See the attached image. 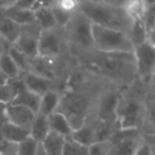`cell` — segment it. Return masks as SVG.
Listing matches in <instances>:
<instances>
[{"label":"cell","instance_id":"cell-1","mask_svg":"<svg viewBox=\"0 0 155 155\" xmlns=\"http://www.w3.org/2000/svg\"><path fill=\"white\" fill-rule=\"evenodd\" d=\"M124 2H78L77 10L83 14L89 21L96 26L118 30L127 34L133 20L125 12Z\"/></svg>","mask_w":155,"mask_h":155},{"label":"cell","instance_id":"cell-2","mask_svg":"<svg viewBox=\"0 0 155 155\" xmlns=\"http://www.w3.org/2000/svg\"><path fill=\"white\" fill-rule=\"evenodd\" d=\"M94 48L105 54L110 53H132L134 46L127 33L118 30L103 28L93 25Z\"/></svg>","mask_w":155,"mask_h":155},{"label":"cell","instance_id":"cell-3","mask_svg":"<svg viewBox=\"0 0 155 155\" xmlns=\"http://www.w3.org/2000/svg\"><path fill=\"white\" fill-rule=\"evenodd\" d=\"M87 110L88 102L83 96L75 93H68L61 97L56 112L61 113L68 120L74 131L85 124Z\"/></svg>","mask_w":155,"mask_h":155},{"label":"cell","instance_id":"cell-4","mask_svg":"<svg viewBox=\"0 0 155 155\" xmlns=\"http://www.w3.org/2000/svg\"><path fill=\"white\" fill-rule=\"evenodd\" d=\"M66 27L68 29V34L70 36V39L75 45L87 50L95 49L93 32H91L93 24L81 12L77 10L72 14Z\"/></svg>","mask_w":155,"mask_h":155},{"label":"cell","instance_id":"cell-5","mask_svg":"<svg viewBox=\"0 0 155 155\" xmlns=\"http://www.w3.org/2000/svg\"><path fill=\"white\" fill-rule=\"evenodd\" d=\"M141 142L138 129H118L108 143V155H134Z\"/></svg>","mask_w":155,"mask_h":155},{"label":"cell","instance_id":"cell-6","mask_svg":"<svg viewBox=\"0 0 155 155\" xmlns=\"http://www.w3.org/2000/svg\"><path fill=\"white\" fill-rule=\"evenodd\" d=\"M41 30L35 24L20 27V35L14 47L17 48L30 61L38 56V37Z\"/></svg>","mask_w":155,"mask_h":155},{"label":"cell","instance_id":"cell-7","mask_svg":"<svg viewBox=\"0 0 155 155\" xmlns=\"http://www.w3.org/2000/svg\"><path fill=\"white\" fill-rule=\"evenodd\" d=\"M134 58L139 75L148 80L152 77L155 65L154 46L151 41H146L142 45L134 48Z\"/></svg>","mask_w":155,"mask_h":155},{"label":"cell","instance_id":"cell-8","mask_svg":"<svg viewBox=\"0 0 155 155\" xmlns=\"http://www.w3.org/2000/svg\"><path fill=\"white\" fill-rule=\"evenodd\" d=\"M141 118V107L135 100L119 102L117 108V123L119 129H138Z\"/></svg>","mask_w":155,"mask_h":155},{"label":"cell","instance_id":"cell-9","mask_svg":"<svg viewBox=\"0 0 155 155\" xmlns=\"http://www.w3.org/2000/svg\"><path fill=\"white\" fill-rule=\"evenodd\" d=\"M5 114L7 117V122L18 125L24 129H30L36 114L29 108L22 105L16 104H7L5 108Z\"/></svg>","mask_w":155,"mask_h":155},{"label":"cell","instance_id":"cell-10","mask_svg":"<svg viewBox=\"0 0 155 155\" xmlns=\"http://www.w3.org/2000/svg\"><path fill=\"white\" fill-rule=\"evenodd\" d=\"M61 51V41L53 30L41 31L38 37V56L52 58Z\"/></svg>","mask_w":155,"mask_h":155},{"label":"cell","instance_id":"cell-11","mask_svg":"<svg viewBox=\"0 0 155 155\" xmlns=\"http://www.w3.org/2000/svg\"><path fill=\"white\" fill-rule=\"evenodd\" d=\"M3 14L20 27L35 24L34 12L30 8L22 5L20 2H13V5L3 10Z\"/></svg>","mask_w":155,"mask_h":155},{"label":"cell","instance_id":"cell-12","mask_svg":"<svg viewBox=\"0 0 155 155\" xmlns=\"http://www.w3.org/2000/svg\"><path fill=\"white\" fill-rule=\"evenodd\" d=\"M119 99L115 94H108L101 100L99 105L100 122H117V108H118Z\"/></svg>","mask_w":155,"mask_h":155},{"label":"cell","instance_id":"cell-13","mask_svg":"<svg viewBox=\"0 0 155 155\" xmlns=\"http://www.w3.org/2000/svg\"><path fill=\"white\" fill-rule=\"evenodd\" d=\"M0 134L5 141L12 144H18L30 136V132L28 129H24L10 122L2 123L0 129Z\"/></svg>","mask_w":155,"mask_h":155},{"label":"cell","instance_id":"cell-14","mask_svg":"<svg viewBox=\"0 0 155 155\" xmlns=\"http://www.w3.org/2000/svg\"><path fill=\"white\" fill-rule=\"evenodd\" d=\"M33 12H34L35 25L41 31L54 30V28L56 27V22L54 19L53 13L50 9V5H43L35 9Z\"/></svg>","mask_w":155,"mask_h":155},{"label":"cell","instance_id":"cell-15","mask_svg":"<svg viewBox=\"0 0 155 155\" xmlns=\"http://www.w3.org/2000/svg\"><path fill=\"white\" fill-rule=\"evenodd\" d=\"M20 35V26L8 18L3 14L0 16V38L8 43L14 44Z\"/></svg>","mask_w":155,"mask_h":155},{"label":"cell","instance_id":"cell-16","mask_svg":"<svg viewBox=\"0 0 155 155\" xmlns=\"http://www.w3.org/2000/svg\"><path fill=\"white\" fill-rule=\"evenodd\" d=\"M22 83L26 89L33 94H36L39 97L50 91V81L43 79V78L35 75L31 72H27L22 78Z\"/></svg>","mask_w":155,"mask_h":155},{"label":"cell","instance_id":"cell-17","mask_svg":"<svg viewBox=\"0 0 155 155\" xmlns=\"http://www.w3.org/2000/svg\"><path fill=\"white\" fill-rule=\"evenodd\" d=\"M50 60L51 58H41V56L35 58L34 60L30 62L29 72L38 75V77L46 79V80H52L54 78V70L51 63H50Z\"/></svg>","mask_w":155,"mask_h":155},{"label":"cell","instance_id":"cell-18","mask_svg":"<svg viewBox=\"0 0 155 155\" xmlns=\"http://www.w3.org/2000/svg\"><path fill=\"white\" fill-rule=\"evenodd\" d=\"M29 132H30L31 138H33L38 143H41L46 139L48 134L50 133L48 117L41 114H36L30 129H29Z\"/></svg>","mask_w":155,"mask_h":155},{"label":"cell","instance_id":"cell-19","mask_svg":"<svg viewBox=\"0 0 155 155\" xmlns=\"http://www.w3.org/2000/svg\"><path fill=\"white\" fill-rule=\"evenodd\" d=\"M48 123L50 132L64 137H69L73 131L68 120L58 112H54L53 114L48 116Z\"/></svg>","mask_w":155,"mask_h":155},{"label":"cell","instance_id":"cell-20","mask_svg":"<svg viewBox=\"0 0 155 155\" xmlns=\"http://www.w3.org/2000/svg\"><path fill=\"white\" fill-rule=\"evenodd\" d=\"M61 96L54 91H48L41 97V103H39V110L37 114L44 115V116H50L56 112L60 104Z\"/></svg>","mask_w":155,"mask_h":155},{"label":"cell","instance_id":"cell-21","mask_svg":"<svg viewBox=\"0 0 155 155\" xmlns=\"http://www.w3.org/2000/svg\"><path fill=\"white\" fill-rule=\"evenodd\" d=\"M70 137L77 143L89 148L95 143V125L84 124L80 129L72 131Z\"/></svg>","mask_w":155,"mask_h":155},{"label":"cell","instance_id":"cell-22","mask_svg":"<svg viewBox=\"0 0 155 155\" xmlns=\"http://www.w3.org/2000/svg\"><path fill=\"white\" fill-rule=\"evenodd\" d=\"M65 138L66 137L64 136L50 132L46 139L41 144L47 155H63Z\"/></svg>","mask_w":155,"mask_h":155},{"label":"cell","instance_id":"cell-23","mask_svg":"<svg viewBox=\"0 0 155 155\" xmlns=\"http://www.w3.org/2000/svg\"><path fill=\"white\" fill-rule=\"evenodd\" d=\"M127 36H129L131 43L133 44L134 48L142 45L146 41H150L143 21L139 19L133 20V24H132L131 28L127 32Z\"/></svg>","mask_w":155,"mask_h":155},{"label":"cell","instance_id":"cell-24","mask_svg":"<svg viewBox=\"0 0 155 155\" xmlns=\"http://www.w3.org/2000/svg\"><path fill=\"white\" fill-rule=\"evenodd\" d=\"M118 129L117 122H100L98 125H95V143L108 142Z\"/></svg>","mask_w":155,"mask_h":155},{"label":"cell","instance_id":"cell-25","mask_svg":"<svg viewBox=\"0 0 155 155\" xmlns=\"http://www.w3.org/2000/svg\"><path fill=\"white\" fill-rule=\"evenodd\" d=\"M0 71L2 72V74L9 81L18 79L19 74L21 73V71L19 70L17 65L14 63V61L12 60L11 56L7 52L0 58Z\"/></svg>","mask_w":155,"mask_h":155},{"label":"cell","instance_id":"cell-26","mask_svg":"<svg viewBox=\"0 0 155 155\" xmlns=\"http://www.w3.org/2000/svg\"><path fill=\"white\" fill-rule=\"evenodd\" d=\"M147 7L148 5L142 1H127L123 5L125 12L132 18V20H142L147 11Z\"/></svg>","mask_w":155,"mask_h":155},{"label":"cell","instance_id":"cell-27","mask_svg":"<svg viewBox=\"0 0 155 155\" xmlns=\"http://www.w3.org/2000/svg\"><path fill=\"white\" fill-rule=\"evenodd\" d=\"M7 53L11 56V58L14 61L17 67L19 68L20 71H27L29 72V68H30V62L31 61L25 55L24 53L19 51L17 48H15L13 45H11V47L8 49Z\"/></svg>","mask_w":155,"mask_h":155},{"label":"cell","instance_id":"cell-28","mask_svg":"<svg viewBox=\"0 0 155 155\" xmlns=\"http://www.w3.org/2000/svg\"><path fill=\"white\" fill-rule=\"evenodd\" d=\"M50 9H51L52 13H53L56 27H66L69 20H70L72 14L74 13V12H68L66 10L62 9L58 3H50Z\"/></svg>","mask_w":155,"mask_h":155},{"label":"cell","instance_id":"cell-29","mask_svg":"<svg viewBox=\"0 0 155 155\" xmlns=\"http://www.w3.org/2000/svg\"><path fill=\"white\" fill-rule=\"evenodd\" d=\"M63 155H88V148L77 143L69 136L65 138Z\"/></svg>","mask_w":155,"mask_h":155},{"label":"cell","instance_id":"cell-30","mask_svg":"<svg viewBox=\"0 0 155 155\" xmlns=\"http://www.w3.org/2000/svg\"><path fill=\"white\" fill-rule=\"evenodd\" d=\"M39 144L37 141H35L33 138L29 136L25 140L17 144V151L16 155H36L37 150L39 148Z\"/></svg>","mask_w":155,"mask_h":155},{"label":"cell","instance_id":"cell-31","mask_svg":"<svg viewBox=\"0 0 155 155\" xmlns=\"http://www.w3.org/2000/svg\"><path fill=\"white\" fill-rule=\"evenodd\" d=\"M14 97H15V91L10 84V81L8 84L0 85V103L10 104Z\"/></svg>","mask_w":155,"mask_h":155},{"label":"cell","instance_id":"cell-32","mask_svg":"<svg viewBox=\"0 0 155 155\" xmlns=\"http://www.w3.org/2000/svg\"><path fill=\"white\" fill-rule=\"evenodd\" d=\"M88 155H108L107 142H96L88 148Z\"/></svg>","mask_w":155,"mask_h":155},{"label":"cell","instance_id":"cell-33","mask_svg":"<svg viewBox=\"0 0 155 155\" xmlns=\"http://www.w3.org/2000/svg\"><path fill=\"white\" fill-rule=\"evenodd\" d=\"M134 155H152V149L147 142L141 141L138 148L136 149Z\"/></svg>","mask_w":155,"mask_h":155},{"label":"cell","instance_id":"cell-34","mask_svg":"<svg viewBox=\"0 0 155 155\" xmlns=\"http://www.w3.org/2000/svg\"><path fill=\"white\" fill-rule=\"evenodd\" d=\"M9 83V80H8L7 78L2 74V72L0 71V85H5V84H8Z\"/></svg>","mask_w":155,"mask_h":155},{"label":"cell","instance_id":"cell-35","mask_svg":"<svg viewBox=\"0 0 155 155\" xmlns=\"http://www.w3.org/2000/svg\"><path fill=\"white\" fill-rule=\"evenodd\" d=\"M5 52L7 51H5V45H3V43H1V39H0V58H1Z\"/></svg>","mask_w":155,"mask_h":155},{"label":"cell","instance_id":"cell-36","mask_svg":"<svg viewBox=\"0 0 155 155\" xmlns=\"http://www.w3.org/2000/svg\"><path fill=\"white\" fill-rule=\"evenodd\" d=\"M36 155H47V154H46L45 151H44V149H43V147H41V144H39V148H38V150H37Z\"/></svg>","mask_w":155,"mask_h":155},{"label":"cell","instance_id":"cell-37","mask_svg":"<svg viewBox=\"0 0 155 155\" xmlns=\"http://www.w3.org/2000/svg\"><path fill=\"white\" fill-rule=\"evenodd\" d=\"M0 155H5V154H3L2 152H0Z\"/></svg>","mask_w":155,"mask_h":155},{"label":"cell","instance_id":"cell-38","mask_svg":"<svg viewBox=\"0 0 155 155\" xmlns=\"http://www.w3.org/2000/svg\"><path fill=\"white\" fill-rule=\"evenodd\" d=\"M0 39H1V38H0Z\"/></svg>","mask_w":155,"mask_h":155}]
</instances>
